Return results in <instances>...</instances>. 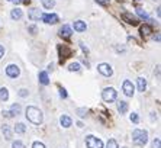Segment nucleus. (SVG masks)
<instances>
[{
	"label": "nucleus",
	"instance_id": "obj_9",
	"mask_svg": "<svg viewBox=\"0 0 161 148\" xmlns=\"http://www.w3.org/2000/svg\"><path fill=\"white\" fill-rule=\"evenodd\" d=\"M122 19L125 20L126 23H129V25H132V26H136V25H138V19L135 18L134 15L128 13V12H125V13H122Z\"/></svg>",
	"mask_w": 161,
	"mask_h": 148
},
{
	"label": "nucleus",
	"instance_id": "obj_26",
	"mask_svg": "<svg viewBox=\"0 0 161 148\" xmlns=\"http://www.w3.org/2000/svg\"><path fill=\"white\" fill-rule=\"evenodd\" d=\"M68 70H70V71H79V70H80V64H79V62H73V64H70Z\"/></svg>",
	"mask_w": 161,
	"mask_h": 148
},
{
	"label": "nucleus",
	"instance_id": "obj_21",
	"mask_svg": "<svg viewBox=\"0 0 161 148\" xmlns=\"http://www.w3.org/2000/svg\"><path fill=\"white\" fill-rule=\"evenodd\" d=\"M153 32V28L149 26V25H142L141 26V34L142 36H148V35Z\"/></svg>",
	"mask_w": 161,
	"mask_h": 148
},
{
	"label": "nucleus",
	"instance_id": "obj_30",
	"mask_svg": "<svg viewBox=\"0 0 161 148\" xmlns=\"http://www.w3.org/2000/svg\"><path fill=\"white\" fill-rule=\"evenodd\" d=\"M19 96H20V97H26V96H28V90H26V89H20V90H19Z\"/></svg>",
	"mask_w": 161,
	"mask_h": 148
},
{
	"label": "nucleus",
	"instance_id": "obj_17",
	"mask_svg": "<svg viewBox=\"0 0 161 148\" xmlns=\"http://www.w3.org/2000/svg\"><path fill=\"white\" fill-rule=\"evenodd\" d=\"M22 10H20V9H13V10H12V12H10V18H12V19L13 20H19L20 18H22Z\"/></svg>",
	"mask_w": 161,
	"mask_h": 148
},
{
	"label": "nucleus",
	"instance_id": "obj_34",
	"mask_svg": "<svg viewBox=\"0 0 161 148\" xmlns=\"http://www.w3.org/2000/svg\"><path fill=\"white\" fill-rule=\"evenodd\" d=\"M77 112H79V116H81V118L86 116V113H87V110H84V109H79Z\"/></svg>",
	"mask_w": 161,
	"mask_h": 148
},
{
	"label": "nucleus",
	"instance_id": "obj_19",
	"mask_svg": "<svg viewBox=\"0 0 161 148\" xmlns=\"http://www.w3.org/2000/svg\"><path fill=\"white\" fill-rule=\"evenodd\" d=\"M118 110H119L121 113H126L128 112V103L126 102H123V100L118 102Z\"/></svg>",
	"mask_w": 161,
	"mask_h": 148
},
{
	"label": "nucleus",
	"instance_id": "obj_3",
	"mask_svg": "<svg viewBox=\"0 0 161 148\" xmlns=\"http://www.w3.org/2000/svg\"><path fill=\"white\" fill-rule=\"evenodd\" d=\"M116 97H118V93H116V90L113 87H106L103 89V92H102V99L106 102V103H112V102L116 100Z\"/></svg>",
	"mask_w": 161,
	"mask_h": 148
},
{
	"label": "nucleus",
	"instance_id": "obj_40",
	"mask_svg": "<svg viewBox=\"0 0 161 148\" xmlns=\"http://www.w3.org/2000/svg\"><path fill=\"white\" fill-rule=\"evenodd\" d=\"M123 148H126V147H123Z\"/></svg>",
	"mask_w": 161,
	"mask_h": 148
},
{
	"label": "nucleus",
	"instance_id": "obj_37",
	"mask_svg": "<svg viewBox=\"0 0 161 148\" xmlns=\"http://www.w3.org/2000/svg\"><path fill=\"white\" fill-rule=\"evenodd\" d=\"M3 55H5V48H3L2 45H0V58H2Z\"/></svg>",
	"mask_w": 161,
	"mask_h": 148
},
{
	"label": "nucleus",
	"instance_id": "obj_24",
	"mask_svg": "<svg viewBox=\"0 0 161 148\" xmlns=\"http://www.w3.org/2000/svg\"><path fill=\"white\" fill-rule=\"evenodd\" d=\"M136 13H138V16H139L141 19H144V20H148V19H149V16H148L147 12H145V10H142V9H139V7L136 9Z\"/></svg>",
	"mask_w": 161,
	"mask_h": 148
},
{
	"label": "nucleus",
	"instance_id": "obj_1",
	"mask_svg": "<svg viewBox=\"0 0 161 148\" xmlns=\"http://www.w3.org/2000/svg\"><path fill=\"white\" fill-rule=\"evenodd\" d=\"M26 119L32 122L34 125H41L44 121V115L38 108L35 106H28L26 108Z\"/></svg>",
	"mask_w": 161,
	"mask_h": 148
},
{
	"label": "nucleus",
	"instance_id": "obj_10",
	"mask_svg": "<svg viewBox=\"0 0 161 148\" xmlns=\"http://www.w3.org/2000/svg\"><path fill=\"white\" fill-rule=\"evenodd\" d=\"M71 34H73V32H71V28L68 26V25H64V26L61 28V31H60V35H61V38H62V39H70V38H71Z\"/></svg>",
	"mask_w": 161,
	"mask_h": 148
},
{
	"label": "nucleus",
	"instance_id": "obj_32",
	"mask_svg": "<svg viewBox=\"0 0 161 148\" xmlns=\"http://www.w3.org/2000/svg\"><path fill=\"white\" fill-rule=\"evenodd\" d=\"M99 5H102V6H107L109 5V0H96Z\"/></svg>",
	"mask_w": 161,
	"mask_h": 148
},
{
	"label": "nucleus",
	"instance_id": "obj_29",
	"mask_svg": "<svg viewBox=\"0 0 161 148\" xmlns=\"http://www.w3.org/2000/svg\"><path fill=\"white\" fill-rule=\"evenodd\" d=\"M32 148H45V145L39 141H35L34 144H32Z\"/></svg>",
	"mask_w": 161,
	"mask_h": 148
},
{
	"label": "nucleus",
	"instance_id": "obj_39",
	"mask_svg": "<svg viewBox=\"0 0 161 148\" xmlns=\"http://www.w3.org/2000/svg\"><path fill=\"white\" fill-rule=\"evenodd\" d=\"M7 2H13V0H7Z\"/></svg>",
	"mask_w": 161,
	"mask_h": 148
},
{
	"label": "nucleus",
	"instance_id": "obj_12",
	"mask_svg": "<svg viewBox=\"0 0 161 148\" xmlns=\"http://www.w3.org/2000/svg\"><path fill=\"white\" fill-rule=\"evenodd\" d=\"M60 123L64 126V128H70L71 125H73V121H71V118L67 116V115H62L60 118Z\"/></svg>",
	"mask_w": 161,
	"mask_h": 148
},
{
	"label": "nucleus",
	"instance_id": "obj_33",
	"mask_svg": "<svg viewBox=\"0 0 161 148\" xmlns=\"http://www.w3.org/2000/svg\"><path fill=\"white\" fill-rule=\"evenodd\" d=\"M160 145H161L160 138H155L154 140V148H160Z\"/></svg>",
	"mask_w": 161,
	"mask_h": 148
},
{
	"label": "nucleus",
	"instance_id": "obj_31",
	"mask_svg": "<svg viewBox=\"0 0 161 148\" xmlns=\"http://www.w3.org/2000/svg\"><path fill=\"white\" fill-rule=\"evenodd\" d=\"M131 121L134 122V123H138V121H139L138 115H136V113H132V115H131Z\"/></svg>",
	"mask_w": 161,
	"mask_h": 148
},
{
	"label": "nucleus",
	"instance_id": "obj_35",
	"mask_svg": "<svg viewBox=\"0 0 161 148\" xmlns=\"http://www.w3.org/2000/svg\"><path fill=\"white\" fill-rule=\"evenodd\" d=\"M28 31H31V34H32V35L36 34V28H35V26H28Z\"/></svg>",
	"mask_w": 161,
	"mask_h": 148
},
{
	"label": "nucleus",
	"instance_id": "obj_4",
	"mask_svg": "<svg viewBox=\"0 0 161 148\" xmlns=\"http://www.w3.org/2000/svg\"><path fill=\"white\" fill-rule=\"evenodd\" d=\"M86 145H87V148H103V142H102V140L96 138L93 135H89L86 138Z\"/></svg>",
	"mask_w": 161,
	"mask_h": 148
},
{
	"label": "nucleus",
	"instance_id": "obj_18",
	"mask_svg": "<svg viewBox=\"0 0 161 148\" xmlns=\"http://www.w3.org/2000/svg\"><path fill=\"white\" fill-rule=\"evenodd\" d=\"M9 112H10L12 116H16V115H19L20 112H22V108H20V105H16V103H15V105H12V108H10Z\"/></svg>",
	"mask_w": 161,
	"mask_h": 148
},
{
	"label": "nucleus",
	"instance_id": "obj_11",
	"mask_svg": "<svg viewBox=\"0 0 161 148\" xmlns=\"http://www.w3.org/2000/svg\"><path fill=\"white\" fill-rule=\"evenodd\" d=\"M29 19L31 20H39L41 18H42V13H41L39 12V9H31V10H29Z\"/></svg>",
	"mask_w": 161,
	"mask_h": 148
},
{
	"label": "nucleus",
	"instance_id": "obj_7",
	"mask_svg": "<svg viewBox=\"0 0 161 148\" xmlns=\"http://www.w3.org/2000/svg\"><path fill=\"white\" fill-rule=\"evenodd\" d=\"M123 93H125V96H128V97H132L134 96V84H132V81L129 80H125L123 81Z\"/></svg>",
	"mask_w": 161,
	"mask_h": 148
},
{
	"label": "nucleus",
	"instance_id": "obj_25",
	"mask_svg": "<svg viewBox=\"0 0 161 148\" xmlns=\"http://www.w3.org/2000/svg\"><path fill=\"white\" fill-rule=\"evenodd\" d=\"M106 148H119V147H118V142H116V140H113V138H112V140H109V141H107Z\"/></svg>",
	"mask_w": 161,
	"mask_h": 148
},
{
	"label": "nucleus",
	"instance_id": "obj_14",
	"mask_svg": "<svg viewBox=\"0 0 161 148\" xmlns=\"http://www.w3.org/2000/svg\"><path fill=\"white\" fill-rule=\"evenodd\" d=\"M38 79H39V83H41V84H44V86L49 84V77H48V73H47V71H41L39 76H38Z\"/></svg>",
	"mask_w": 161,
	"mask_h": 148
},
{
	"label": "nucleus",
	"instance_id": "obj_2",
	"mask_svg": "<svg viewBox=\"0 0 161 148\" xmlns=\"http://www.w3.org/2000/svg\"><path fill=\"white\" fill-rule=\"evenodd\" d=\"M132 141H134L136 145L144 147L148 142V132L145 129H135L134 132H132Z\"/></svg>",
	"mask_w": 161,
	"mask_h": 148
},
{
	"label": "nucleus",
	"instance_id": "obj_13",
	"mask_svg": "<svg viewBox=\"0 0 161 148\" xmlns=\"http://www.w3.org/2000/svg\"><path fill=\"white\" fill-rule=\"evenodd\" d=\"M74 29H75L77 32H86L87 26H86V23H84L83 20H75V22H74Z\"/></svg>",
	"mask_w": 161,
	"mask_h": 148
},
{
	"label": "nucleus",
	"instance_id": "obj_15",
	"mask_svg": "<svg viewBox=\"0 0 161 148\" xmlns=\"http://www.w3.org/2000/svg\"><path fill=\"white\" fill-rule=\"evenodd\" d=\"M2 132H3L6 140H12V129H10L9 125H3V126H2Z\"/></svg>",
	"mask_w": 161,
	"mask_h": 148
},
{
	"label": "nucleus",
	"instance_id": "obj_23",
	"mask_svg": "<svg viewBox=\"0 0 161 148\" xmlns=\"http://www.w3.org/2000/svg\"><path fill=\"white\" fill-rule=\"evenodd\" d=\"M42 2V6L45 9H52L54 5H55V0H41Z\"/></svg>",
	"mask_w": 161,
	"mask_h": 148
},
{
	"label": "nucleus",
	"instance_id": "obj_27",
	"mask_svg": "<svg viewBox=\"0 0 161 148\" xmlns=\"http://www.w3.org/2000/svg\"><path fill=\"white\" fill-rule=\"evenodd\" d=\"M12 148H25V145H23V142L22 141H13Z\"/></svg>",
	"mask_w": 161,
	"mask_h": 148
},
{
	"label": "nucleus",
	"instance_id": "obj_5",
	"mask_svg": "<svg viewBox=\"0 0 161 148\" xmlns=\"http://www.w3.org/2000/svg\"><path fill=\"white\" fill-rule=\"evenodd\" d=\"M97 70H99V73H100L102 76H105V77H110V76L113 74L112 67H110L109 64H106V62H102V64H99V66H97Z\"/></svg>",
	"mask_w": 161,
	"mask_h": 148
},
{
	"label": "nucleus",
	"instance_id": "obj_38",
	"mask_svg": "<svg viewBox=\"0 0 161 148\" xmlns=\"http://www.w3.org/2000/svg\"><path fill=\"white\" fill-rule=\"evenodd\" d=\"M20 2H23L25 5H29V2H31V0H20Z\"/></svg>",
	"mask_w": 161,
	"mask_h": 148
},
{
	"label": "nucleus",
	"instance_id": "obj_22",
	"mask_svg": "<svg viewBox=\"0 0 161 148\" xmlns=\"http://www.w3.org/2000/svg\"><path fill=\"white\" fill-rule=\"evenodd\" d=\"M25 131H26V126H25L23 123H20V122L16 123V126H15V132H16V134H23Z\"/></svg>",
	"mask_w": 161,
	"mask_h": 148
},
{
	"label": "nucleus",
	"instance_id": "obj_6",
	"mask_svg": "<svg viewBox=\"0 0 161 148\" xmlns=\"http://www.w3.org/2000/svg\"><path fill=\"white\" fill-rule=\"evenodd\" d=\"M41 19L44 20L45 23H48V25H55L57 22H58V15L55 13H45L42 15V18Z\"/></svg>",
	"mask_w": 161,
	"mask_h": 148
},
{
	"label": "nucleus",
	"instance_id": "obj_16",
	"mask_svg": "<svg viewBox=\"0 0 161 148\" xmlns=\"http://www.w3.org/2000/svg\"><path fill=\"white\" fill-rule=\"evenodd\" d=\"M136 84H138V90L139 92H145V89H147V80L144 77H139L138 81H136Z\"/></svg>",
	"mask_w": 161,
	"mask_h": 148
},
{
	"label": "nucleus",
	"instance_id": "obj_28",
	"mask_svg": "<svg viewBox=\"0 0 161 148\" xmlns=\"http://www.w3.org/2000/svg\"><path fill=\"white\" fill-rule=\"evenodd\" d=\"M58 89H60V96L62 97V99H65V97L68 96V94H67V92H65V89H64V87H61V86H60Z\"/></svg>",
	"mask_w": 161,
	"mask_h": 148
},
{
	"label": "nucleus",
	"instance_id": "obj_20",
	"mask_svg": "<svg viewBox=\"0 0 161 148\" xmlns=\"http://www.w3.org/2000/svg\"><path fill=\"white\" fill-rule=\"evenodd\" d=\"M7 99H9V90L6 87H2L0 89V100L6 102Z\"/></svg>",
	"mask_w": 161,
	"mask_h": 148
},
{
	"label": "nucleus",
	"instance_id": "obj_36",
	"mask_svg": "<svg viewBox=\"0 0 161 148\" xmlns=\"http://www.w3.org/2000/svg\"><path fill=\"white\" fill-rule=\"evenodd\" d=\"M3 116H6V118H12V115L9 110H3Z\"/></svg>",
	"mask_w": 161,
	"mask_h": 148
},
{
	"label": "nucleus",
	"instance_id": "obj_8",
	"mask_svg": "<svg viewBox=\"0 0 161 148\" xmlns=\"http://www.w3.org/2000/svg\"><path fill=\"white\" fill-rule=\"evenodd\" d=\"M6 74L9 76V77H13V79H16V77L20 74V70H19V67H18V66L10 64V66H7V67H6Z\"/></svg>",
	"mask_w": 161,
	"mask_h": 148
}]
</instances>
